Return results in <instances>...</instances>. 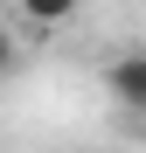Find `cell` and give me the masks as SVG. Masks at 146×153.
<instances>
[{"label": "cell", "mask_w": 146, "mask_h": 153, "mask_svg": "<svg viewBox=\"0 0 146 153\" xmlns=\"http://www.w3.org/2000/svg\"><path fill=\"white\" fill-rule=\"evenodd\" d=\"M104 91H111L132 118H146V49H118V56L104 63Z\"/></svg>", "instance_id": "6da1fadb"}, {"label": "cell", "mask_w": 146, "mask_h": 153, "mask_svg": "<svg viewBox=\"0 0 146 153\" xmlns=\"http://www.w3.org/2000/svg\"><path fill=\"white\" fill-rule=\"evenodd\" d=\"M21 14H28L35 28H70V21H77V0H21Z\"/></svg>", "instance_id": "7a4b0ae2"}, {"label": "cell", "mask_w": 146, "mask_h": 153, "mask_svg": "<svg viewBox=\"0 0 146 153\" xmlns=\"http://www.w3.org/2000/svg\"><path fill=\"white\" fill-rule=\"evenodd\" d=\"M7 70H14V35L0 28V76H7Z\"/></svg>", "instance_id": "3957f363"}]
</instances>
